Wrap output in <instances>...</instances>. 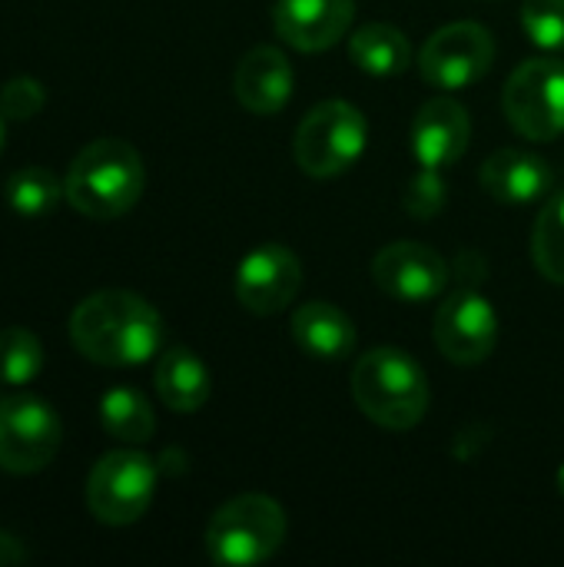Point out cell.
<instances>
[{"label":"cell","instance_id":"cell-1","mask_svg":"<svg viewBox=\"0 0 564 567\" xmlns=\"http://www.w3.org/2000/svg\"><path fill=\"white\" fill-rule=\"evenodd\" d=\"M70 342L96 365L130 369L156 355L163 342V319L136 292L100 289L70 312Z\"/></svg>","mask_w":564,"mask_h":567},{"label":"cell","instance_id":"cell-2","mask_svg":"<svg viewBox=\"0 0 564 567\" xmlns=\"http://www.w3.org/2000/svg\"><path fill=\"white\" fill-rule=\"evenodd\" d=\"M146 186L143 156L126 140L86 143L63 176V199L86 219L106 223L130 213Z\"/></svg>","mask_w":564,"mask_h":567},{"label":"cell","instance_id":"cell-3","mask_svg":"<svg viewBox=\"0 0 564 567\" xmlns=\"http://www.w3.org/2000/svg\"><path fill=\"white\" fill-rule=\"evenodd\" d=\"M349 389L359 412L389 432H409L429 412V379L402 349H372L359 355Z\"/></svg>","mask_w":564,"mask_h":567},{"label":"cell","instance_id":"cell-4","mask_svg":"<svg viewBox=\"0 0 564 567\" xmlns=\"http://www.w3.org/2000/svg\"><path fill=\"white\" fill-rule=\"evenodd\" d=\"M289 522L269 495H236L213 512L206 525V555L223 567H256L286 542Z\"/></svg>","mask_w":564,"mask_h":567},{"label":"cell","instance_id":"cell-5","mask_svg":"<svg viewBox=\"0 0 564 567\" xmlns=\"http://www.w3.org/2000/svg\"><path fill=\"white\" fill-rule=\"evenodd\" d=\"M369 140V123L349 100L316 103L293 136V156L312 179H336L356 166Z\"/></svg>","mask_w":564,"mask_h":567},{"label":"cell","instance_id":"cell-6","mask_svg":"<svg viewBox=\"0 0 564 567\" xmlns=\"http://www.w3.org/2000/svg\"><path fill=\"white\" fill-rule=\"evenodd\" d=\"M156 495V465L143 452H106L86 475V508L100 525L123 528L146 515Z\"/></svg>","mask_w":564,"mask_h":567},{"label":"cell","instance_id":"cell-7","mask_svg":"<svg viewBox=\"0 0 564 567\" xmlns=\"http://www.w3.org/2000/svg\"><path fill=\"white\" fill-rule=\"evenodd\" d=\"M502 106L509 123L532 143H548L564 133V63L525 60L505 83Z\"/></svg>","mask_w":564,"mask_h":567},{"label":"cell","instance_id":"cell-8","mask_svg":"<svg viewBox=\"0 0 564 567\" xmlns=\"http://www.w3.org/2000/svg\"><path fill=\"white\" fill-rule=\"evenodd\" d=\"M419 73L435 90H465L479 83L495 63V40L489 27L459 20L435 30L419 50Z\"/></svg>","mask_w":564,"mask_h":567},{"label":"cell","instance_id":"cell-9","mask_svg":"<svg viewBox=\"0 0 564 567\" xmlns=\"http://www.w3.org/2000/svg\"><path fill=\"white\" fill-rule=\"evenodd\" d=\"M63 425L57 412L33 395L0 402V468L10 475H33L47 468L60 449Z\"/></svg>","mask_w":564,"mask_h":567},{"label":"cell","instance_id":"cell-10","mask_svg":"<svg viewBox=\"0 0 564 567\" xmlns=\"http://www.w3.org/2000/svg\"><path fill=\"white\" fill-rule=\"evenodd\" d=\"M435 346L455 365H482L499 346V316L482 292H452L435 312Z\"/></svg>","mask_w":564,"mask_h":567},{"label":"cell","instance_id":"cell-11","mask_svg":"<svg viewBox=\"0 0 564 567\" xmlns=\"http://www.w3.org/2000/svg\"><path fill=\"white\" fill-rule=\"evenodd\" d=\"M302 286V262L279 243L256 246L236 269V299L253 316H279L293 306Z\"/></svg>","mask_w":564,"mask_h":567},{"label":"cell","instance_id":"cell-12","mask_svg":"<svg viewBox=\"0 0 564 567\" xmlns=\"http://www.w3.org/2000/svg\"><path fill=\"white\" fill-rule=\"evenodd\" d=\"M449 262L425 243H389L372 259V279L376 286L409 306L429 302L445 292L449 286Z\"/></svg>","mask_w":564,"mask_h":567},{"label":"cell","instance_id":"cell-13","mask_svg":"<svg viewBox=\"0 0 564 567\" xmlns=\"http://www.w3.org/2000/svg\"><path fill=\"white\" fill-rule=\"evenodd\" d=\"M472 140L469 110L455 96H432L412 120V153L422 169H445L459 163Z\"/></svg>","mask_w":564,"mask_h":567},{"label":"cell","instance_id":"cell-14","mask_svg":"<svg viewBox=\"0 0 564 567\" xmlns=\"http://www.w3.org/2000/svg\"><path fill=\"white\" fill-rule=\"evenodd\" d=\"M356 17V0H276L273 27L276 33L302 50L319 53L336 47Z\"/></svg>","mask_w":564,"mask_h":567},{"label":"cell","instance_id":"cell-15","mask_svg":"<svg viewBox=\"0 0 564 567\" xmlns=\"http://www.w3.org/2000/svg\"><path fill=\"white\" fill-rule=\"evenodd\" d=\"M485 193L495 199V203H505V206H529V203H539L552 193L555 186V173H552V163L532 150H519V146H505V150H495L485 163H482V173H479Z\"/></svg>","mask_w":564,"mask_h":567},{"label":"cell","instance_id":"cell-16","mask_svg":"<svg viewBox=\"0 0 564 567\" xmlns=\"http://www.w3.org/2000/svg\"><path fill=\"white\" fill-rule=\"evenodd\" d=\"M293 63L279 47H253L249 53L239 56L236 73H233V93L236 100L256 113V116H273L279 113L289 96H293Z\"/></svg>","mask_w":564,"mask_h":567},{"label":"cell","instance_id":"cell-17","mask_svg":"<svg viewBox=\"0 0 564 567\" xmlns=\"http://www.w3.org/2000/svg\"><path fill=\"white\" fill-rule=\"evenodd\" d=\"M293 342L319 362H342L356 352V326L332 302H302L293 312Z\"/></svg>","mask_w":564,"mask_h":567},{"label":"cell","instance_id":"cell-18","mask_svg":"<svg viewBox=\"0 0 564 567\" xmlns=\"http://www.w3.org/2000/svg\"><path fill=\"white\" fill-rule=\"evenodd\" d=\"M213 392L209 369L203 359L183 346L166 349L156 362V395L163 399L166 409L173 412H199Z\"/></svg>","mask_w":564,"mask_h":567},{"label":"cell","instance_id":"cell-19","mask_svg":"<svg viewBox=\"0 0 564 567\" xmlns=\"http://www.w3.org/2000/svg\"><path fill=\"white\" fill-rule=\"evenodd\" d=\"M349 56L369 76H399L412 63V47L399 27L366 23L349 37Z\"/></svg>","mask_w":564,"mask_h":567},{"label":"cell","instance_id":"cell-20","mask_svg":"<svg viewBox=\"0 0 564 567\" xmlns=\"http://www.w3.org/2000/svg\"><path fill=\"white\" fill-rule=\"evenodd\" d=\"M100 425L110 439L143 445L156 432V415L136 389H110L100 402Z\"/></svg>","mask_w":564,"mask_h":567},{"label":"cell","instance_id":"cell-21","mask_svg":"<svg viewBox=\"0 0 564 567\" xmlns=\"http://www.w3.org/2000/svg\"><path fill=\"white\" fill-rule=\"evenodd\" d=\"M532 262L548 282L564 286V193L548 196V203L542 206V213L535 219Z\"/></svg>","mask_w":564,"mask_h":567},{"label":"cell","instance_id":"cell-22","mask_svg":"<svg viewBox=\"0 0 564 567\" xmlns=\"http://www.w3.org/2000/svg\"><path fill=\"white\" fill-rule=\"evenodd\" d=\"M3 193H7V206L27 219L47 216L63 199V186L43 166H23V169L10 173Z\"/></svg>","mask_w":564,"mask_h":567},{"label":"cell","instance_id":"cell-23","mask_svg":"<svg viewBox=\"0 0 564 567\" xmlns=\"http://www.w3.org/2000/svg\"><path fill=\"white\" fill-rule=\"evenodd\" d=\"M40 369H43L40 339L23 326L0 329V382L3 385H27L40 375Z\"/></svg>","mask_w":564,"mask_h":567},{"label":"cell","instance_id":"cell-24","mask_svg":"<svg viewBox=\"0 0 564 567\" xmlns=\"http://www.w3.org/2000/svg\"><path fill=\"white\" fill-rule=\"evenodd\" d=\"M522 27L535 47L564 50V0H525Z\"/></svg>","mask_w":564,"mask_h":567},{"label":"cell","instance_id":"cell-25","mask_svg":"<svg viewBox=\"0 0 564 567\" xmlns=\"http://www.w3.org/2000/svg\"><path fill=\"white\" fill-rule=\"evenodd\" d=\"M406 209L416 219H432L442 206H445V183H442V169H422L409 179V189L402 196Z\"/></svg>","mask_w":564,"mask_h":567},{"label":"cell","instance_id":"cell-26","mask_svg":"<svg viewBox=\"0 0 564 567\" xmlns=\"http://www.w3.org/2000/svg\"><path fill=\"white\" fill-rule=\"evenodd\" d=\"M47 90L33 76H13L0 86V110L7 120H30L43 110Z\"/></svg>","mask_w":564,"mask_h":567},{"label":"cell","instance_id":"cell-27","mask_svg":"<svg viewBox=\"0 0 564 567\" xmlns=\"http://www.w3.org/2000/svg\"><path fill=\"white\" fill-rule=\"evenodd\" d=\"M23 558H27V551H23L20 538L0 532V565H13V561H23Z\"/></svg>","mask_w":564,"mask_h":567},{"label":"cell","instance_id":"cell-28","mask_svg":"<svg viewBox=\"0 0 564 567\" xmlns=\"http://www.w3.org/2000/svg\"><path fill=\"white\" fill-rule=\"evenodd\" d=\"M3 120H7V116H3V110H0V150H3Z\"/></svg>","mask_w":564,"mask_h":567},{"label":"cell","instance_id":"cell-29","mask_svg":"<svg viewBox=\"0 0 564 567\" xmlns=\"http://www.w3.org/2000/svg\"><path fill=\"white\" fill-rule=\"evenodd\" d=\"M558 488H562V495H564V468L558 472Z\"/></svg>","mask_w":564,"mask_h":567}]
</instances>
